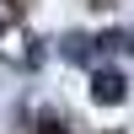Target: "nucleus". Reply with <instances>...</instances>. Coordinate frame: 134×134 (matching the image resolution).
Returning <instances> with one entry per match:
<instances>
[{"label": "nucleus", "mask_w": 134, "mask_h": 134, "mask_svg": "<svg viewBox=\"0 0 134 134\" xmlns=\"http://www.w3.org/2000/svg\"><path fill=\"white\" fill-rule=\"evenodd\" d=\"M124 97H129V86H124V75H118V70H97V75H91V102L118 107Z\"/></svg>", "instance_id": "f257e3e1"}, {"label": "nucleus", "mask_w": 134, "mask_h": 134, "mask_svg": "<svg viewBox=\"0 0 134 134\" xmlns=\"http://www.w3.org/2000/svg\"><path fill=\"white\" fill-rule=\"evenodd\" d=\"M129 48H134V38H129Z\"/></svg>", "instance_id": "f03ea898"}]
</instances>
